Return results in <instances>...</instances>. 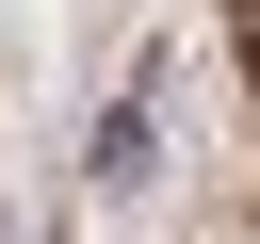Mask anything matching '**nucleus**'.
I'll return each instance as SVG.
<instances>
[{"label": "nucleus", "instance_id": "nucleus-1", "mask_svg": "<svg viewBox=\"0 0 260 244\" xmlns=\"http://www.w3.org/2000/svg\"><path fill=\"white\" fill-rule=\"evenodd\" d=\"M146 114H162V81H130V98L98 114V195H146V163H162V130H146Z\"/></svg>", "mask_w": 260, "mask_h": 244}, {"label": "nucleus", "instance_id": "nucleus-2", "mask_svg": "<svg viewBox=\"0 0 260 244\" xmlns=\"http://www.w3.org/2000/svg\"><path fill=\"white\" fill-rule=\"evenodd\" d=\"M228 49H244V98H260V0H228Z\"/></svg>", "mask_w": 260, "mask_h": 244}]
</instances>
